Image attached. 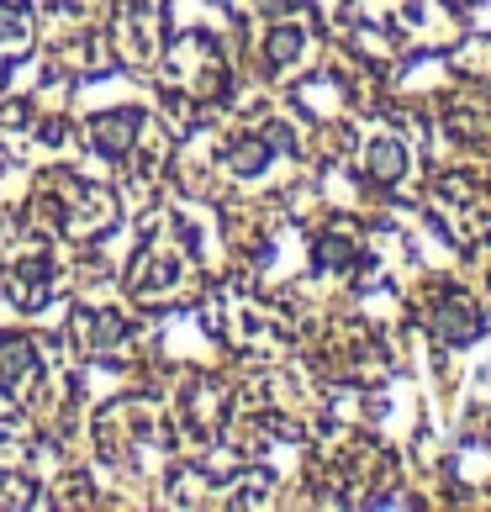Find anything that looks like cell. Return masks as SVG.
<instances>
[{
    "mask_svg": "<svg viewBox=\"0 0 491 512\" xmlns=\"http://www.w3.org/2000/svg\"><path fill=\"white\" fill-rule=\"evenodd\" d=\"M370 175H381V180H396V175H402V143L375 138V143H370Z\"/></svg>",
    "mask_w": 491,
    "mask_h": 512,
    "instance_id": "1",
    "label": "cell"
}]
</instances>
